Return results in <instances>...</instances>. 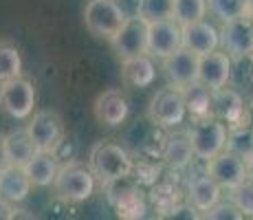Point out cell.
Here are the masks:
<instances>
[{
	"label": "cell",
	"mask_w": 253,
	"mask_h": 220,
	"mask_svg": "<svg viewBox=\"0 0 253 220\" xmlns=\"http://www.w3.org/2000/svg\"><path fill=\"white\" fill-rule=\"evenodd\" d=\"M242 124H247V126H251V128H253V104L247 106V110H245V121H242Z\"/></svg>",
	"instance_id": "obj_34"
},
{
	"label": "cell",
	"mask_w": 253,
	"mask_h": 220,
	"mask_svg": "<svg viewBox=\"0 0 253 220\" xmlns=\"http://www.w3.org/2000/svg\"><path fill=\"white\" fill-rule=\"evenodd\" d=\"M95 180L97 176L90 170V165L82 161H69L57 170V176L53 180V192L64 203H84L95 192Z\"/></svg>",
	"instance_id": "obj_1"
},
{
	"label": "cell",
	"mask_w": 253,
	"mask_h": 220,
	"mask_svg": "<svg viewBox=\"0 0 253 220\" xmlns=\"http://www.w3.org/2000/svg\"><path fill=\"white\" fill-rule=\"evenodd\" d=\"M231 200L245 216L253 218V178H245L238 187L231 189Z\"/></svg>",
	"instance_id": "obj_30"
},
{
	"label": "cell",
	"mask_w": 253,
	"mask_h": 220,
	"mask_svg": "<svg viewBox=\"0 0 253 220\" xmlns=\"http://www.w3.org/2000/svg\"><path fill=\"white\" fill-rule=\"evenodd\" d=\"M24 170H27L29 178H31V183H33V187H48V185H53V180H55L60 165H57L55 152H44V150H38L36 156H33V159L24 165Z\"/></svg>",
	"instance_id": "obj_23"
},
{
	"label": "cell",
	"mask_w": 253,
	"mask_h": 220,
	"mask_svg": "<svg viewBox=\"0 0 253 220\" xmlns=\"http://www.w3.org/2000/svg\"><path fill=\"white\" fill-rule=\"evenodd\" d=\"M207 0H174V13L172 18L181 27L192 24L198 20H205L207 16Z\"/></svg>",
	"instance_id": "obj_27"
},
{
	"label": "cell",
	"mask_w": 253,
	"mask_h": 220,
	"mask_svg": "<svg viewBox=\"0 0 253 220\" xmlns=\"http://www.w3.org/2000/svg\"><path fill=\"white\" fill-rule=\"evenodd\" d=\"M207 9L220 22L245 16V0H207Z\"/></svg>",
	"instance_id": "obj_29"
},
{
	"label": "cell",
	"mask_w": 253,
	"mask_h": 220,
	"mask_svg": "<svg viewBox=\"0 0 253 220\" xmlns=\"http://www.w3.org/2000/svg\"><path fill=\"white\" fill-rule=\"evenodd\" d=\"M104 192L108 203L117 209V216L121 218H141L145 214V200L137 189L134 180L128 176H119V178L106 180Z\"/></svg>",
	"instance_id": "obj_5"
},
{
	"label": "cell",
	"mask_w": 253,
	"mask_h": 220,
	"mask_svg": "<svg viewBox=\"0 0 253 220\" xmlns=\"http://www.w3.org/2000/svg\"><path fill=\"white\" fill-rule=\"evenodd\" d=\"M31 178L22 165H7L0 172V198L9 205L22 203L31 194Z\"/></svg>",
	"instance_id": "obj_18"
},
{
	"label": "cell",
	"mask_w": 253,
	"mask_h": 220,
	"mask_svg": "<svg viewBox=\"0 0 253 220\" xmlns=\"http://www.w3.org/2000/svg\"><path fill=\"white\" fill-rule=\"evenodd\" d=\"M7 165H11L9 163V156H7V152H4V143H2V136H0V172H2Z\"/></svg>",
	"instance_id": "obj_33"
},
{
	"label": "cell",
	"mask_w": 253,
	"mask_h": 220,
	"mask_svg": "<svg viewBox=\"0 0 253 220\" xmlns=\"http://www.w3.org/2000/svg\"><path fill=\"white\" fill-rule=\"evenodd\" d=\"M110 44H113V51L121 62L148 53V22L139 13L132 18H126L121 31L110 40Z\"/></svg>",
	"instance_id": "obj_10"
},
{
	"label": "cell",
	"mask_w": 253,
	"mask_h": 220,
	"mask_svg": "<svg viewBox=\"0 0 253 220\" xmlns=\"http://www.w3.org/2000/svg\"><path fill=\"white\" fill-rule=\"evenodd\" d=\"M220 48L233 62L253 53V22L247 16H238L233 20L222 22L220 27Z\"/></svg>",
	"instance_id": "obj_9"
},
{
	"label": "cell",
	"mask_w": 253,
	"mask_h": 220,
	"mask_svg": "<svg viewBox=\"0 0 253 220\" xmlns=\"http://www.w3.org/2000/svg\"><path fill=\"white\" fill-rule=\"evenodd\" d=\"M121 77L128 86L132 88H145L154 82L157 77V66L152 62V55L150 53H143V55H134L124 60L121 64Z\"/></svg>",
	"instance_id": "obj_20"
},
{
	"label": "cell",
	"mask_w": 253,
	"mask_h": 220,
	"mask_svg": "<svg viewBox=\"0 0 253 220\" xmlns=\"http://www.w3.org/2000/svg\"><path fill=\"white\" fill-rule=\"evenodd\" d=\"M183 46V27L174 18L148 22V53L165 60Z\"/></svg>",
	"instance_id": "obj_12"
},
{
	"label": "cell",
	"mask_w": 253,
	"mask_h": 220,
	"mask_svg": "<svg viewBox=\"0 0 253 220\" xmlns=\"http://www.w3.org/2000/svg\"><path fill=\"white\" fill-rule=\"evenodd\" d=\"M88 165L101 183L119 178V176H128L134 170L130 154L113 141H99L92 145L88 154Z\"/></svg>",
	"instance_id": "obj_2"
},
{
	"label": "cell",
	"mask_w": 253,
	"mask_h": 220,
	"mask_svg": "<svg viewBox=\"0 0 253 220\" xmlns=\"http://www.w3.org/2000/svg\"><path fill=\"white\" fill-rule=\"evenodd\" d=\"M198 209L194 207L192 203H187V205H174L172 209H169V214L168 216L169 218H189V220H194V218H201V214H196Z\"/></svg>",
	"instance_id": "obj_32"
},
{
	"label": "cell",
	"mask_w": 253,
	"mask_h": 220,
	"mask_svg": "<svg viewBox=\"0 0 253 220\" xmlns=\"http://www.w3.org/2000/svg\"><path fill=\"white\" fill-rule=\"evenodd\" d=\"M203 218H211V220H240L245 218V214L238 209V205L229 200V203H220L218 200L216 205H213L209 212L203 214Z\"/></svg>",
	"instance_id": "obj_31"
},
{
	"label": "cell",
	"mask_w": 253,
	"mask_h": 220,
	"mask_svg": "<svg viewBox=\"0 0 253 220\" xmlns=\"http://www.w3.org/2000/svg\"><path fill=\"white\" fill-rule=\"evenodd\" d=\"M207 174L222 189H229V192L233 187H238L245 178H249V174H247V161L227 148L220 154H216L213 159L207 161Z\"/></svg>",
	"instance_id": "obj_11"
},
{
	"label": "cell",
	"mask_w": 253,
	"mask_h": 220,
	"mask_svg": "<svg viewBox=\"0 0 253 220\" xmlns=\"http://www.w3.org/2000/svg\"><path fill=\"white\" fill-rule=\"evenodd\" d=\"M183 46L196 55H205L220 46V31L213 24L198 20L183 27Z\"/></svg>",
	"instance_id": "obj_16"
},
{
	"label": "cell",
	"mask_w": 253,
	"mask_h": 220,
	"mask_svg": "<svg viewBox=\"0 0 253 220\" xmlns=\"http://www.w3.org/2000/svg\"><path fill=\"white\" fill-rule=\"evenodd\" d=\"M137 13L145 22L168 20L174 13V0H139Z\"/></svg>",
	"instance_id": "obj_28"
},
{
	"label": "cell",
	"mask_w": 253,
	"mask_h": 220,
	"mask_svg": "<svg viewBox=\"0 0 253 220\" xmlns=\"http://www.w3.org/2000/svg\"><path fill=\"white\" fill-rule=\"evenodd\" d=\"M36 106V88L31 80L16 77L0 84V110L11 119H29Z\"/></svg>",
	"instance_id": "obj_6"
},
{
	"label": "cell",
	"mask_w": 253,
	"mask_h": 220,
	"mask_svg": "<svg viewBox=\"0 0 253 220\" xmlns=\"http://www.w3.org/2000/svg\"><path fill=\"white\" fill-rule=\"evenodd\" d=\"M126 22L124 9L117 4V0H88L84 9L86 29L99 40H113L121 31Z\"/></svg>",
	"instance_id": "obj_4"
},
{
	"label": "cell",
	"mask_w": 253,
	"mask_h": 220,
	"mask_svg": "<svg viewBox=\"0 0 253 220\" xmlns=\"http://www.w3.org/2000/svg\"><path fill=\"white\" fill-rule=\"evenodd\" d=\"M189 141L196 159L209 161L216 154H220L227 148V134H229V126L218 117H209V119L192 121V128L187 130Z\"/></svg>",
	"instance_id": "obj_3"
},
{
	"label": "cell",
	"mask_w": 253,
	"mask_h": 220,
	"mask_svg": "<svg viewBox=\"0 0 253 220\" xmlns=\"http://www.w3.org/2000/svg\"><path fill=\"white\" fill-rule=\"evenodd\" d=\"M222 187L211 178L207 172L205 174H196L189 180V189H187V200L198 209V212H209L213 205L220 200ZM201 214V218H203Z\"/></svg>",
	"instance_id": "obj_19"
},
{
	"label": "cell",
	"mask_w": 253,
	"mask_h": 220,
	"mask_svg": "<svg viewBox=\"0 0 253 220\" xmlns=\"http://www.w3.org/2000/svg\"><path fill=\"white\" fill-rule=\"evenodd\" d=\"M247 174H249V178H253V154L247 159Z\"/></svg>",
	"instance_id": "obj_36"
},
{
	"label": "cell",
	"mask_w": 253,
	"mask_h": 220,
	"mask_svg": "<svg viewBox=\"0 0 253 220\" xmlns=\"http://www.w3.org/2000/svg\"><path fill=\"white\" fill-rule=\"evenodd\" d=\"M231 57L225 51H211L198 57V82L211 90L222 88L231 82Z\"/></svg>",
	"instance_id": "obj_15"
},
{
	"label": "cell",
	"mask_w": 253,
	"mask_h": 220,
	"mask_svg": "<svg viewBox=\"0 0 253 220\" xmlns=\"http://www.w3.org/2000/svg\"><path fill=\"white\" fill-rule=\"evenodd\" d=\"M2 143H4V152H7L11 165H22L24 168L38 152L36 143H33V139L29 136L27 128L7 132V134L2 136Z\"/></svg>",
	"instance_id": "obj_22"
},
{
	"label": "cell",
	"mask_w": 253,
	"mask_h": 220,
	"mask_svg": "<svg viewBox=\"0 0 253 220\" xmlns=\"http://www.w3.org/2000/svg\"><path fill=\"white\" fill-rule=\"evenodd\" d=\"M185 97V106H187V115L192 121L198 119H209L213 117V106H211V88L205 86L203 82H192V84L181 88Z\"/></svg>",
	"instance_id": "obj_21"
},
{
	"label": "cell",
	"mask_w": 253,
	"mask_h": 220,
	"mask_svg": "<svg viewBox=\"0 0 253 220\" xmlns=\"http://www.w3.org/2000/svg\"><path fill=\"white\" fill-rule=\"evenodd\" d=\"M227 150L236 152L242 159H249L253 154V128L247 124L229 126V134H227Z\"/></svg>",
	"instance_id": "obj_26"
},
{
	"label": "cell",
	"mask_w": 253,
	"mask_h": 220,
	"mask_svg": "<svg viewBox=\"0 0 253 220\" xmlns=\"http://www.w3.org/2000/svg\"><path fill=\"white\" fill-rule=\"evenodd\" d=\"M22 75V57L13 42H0V84Z\"/></svg>",
	"instance_id": "obj_25"
},
{
	"label": "cell",
	"mask_w": 253,
	"mask_h": 220,
	"mask_svg": "<svg viewBox=\"0 0 253 220\" xmlns=\"http://www.w3.org/2000/svg\"><path fill=\"white\" fill-rule=\"evenodd\" d=\"M130 112L128 99L121 90L117 88H110V90H104L97 95L95 104H92V115L99 121L101 126H108V128H115V126H121L126 121Z\"/></svg>",
	"instance_id": "obj_14"
},
{
	"label": "cell",
	"mask_w": 253,
	"mask_h": 220,
	"mask_svg": "<svg viewBox=\"0 0 253 220\" xmlns=\"http://www.w3.org/2000/svg\"><path fill=\"white\" fill-rule=\"evenodd\" d=\"M187 115V106H185V97L181 92V88L169 86L159 90L152 97L148 108V117L154 126L159 128H176L185 121Z\"/></svg>",
	"instance_id": "obj_7"
},
{
	"label": "cell",
	"mask_w": 253,
	"mask_h": 220,
	"mask_svg": "<svg viewBox=\"0 0 253 220\" xmlns=\"http://www.w3.org/2000/svg\"><path fill=\"white\" fill-rule=\"evenodd\" d=\"M194 148H192V141H189L187 132H176V134H169L165 139L163 145V159L169 168L174 170H183L192 163L194 159Z\"/></svg>",
	"instance_id": "obj_24"
},
{
	"label": "cell",
	"mask_w": 253,
	"mask_h": 220,
	"mask_svg": "<svg viewBox=\"0 0 253 220\" xmlns=\"http://www.w3.org/2000/svg\"><path fill=\"white\" fill-rule=\"evenodd\" d=\"M245 16L253 22V0H245Z\"/></svg>",
	"instance_id": "obj_35"
},
{
	"label": "cell",
	"mask_w": 253,
	"mask_h": 220,
	"mask_svg": "<svg viewBox=\"0 0 253 220\" xmlns=\"http://www.w3.org/2000/svg\"><path fill=\"white\" fill-rule=\"evenodd\" d=\"M211 106H213V117L222 119L227 126H236L245 121V99L240 97V92L233 88H216L211 90Z\"/></svg>",
	"instance_id": "obj_17"
},
{
	"label": "cell",
	"mask_w": 253,
	"mask_h": 220,
	"mask_svg": "<svg viewBox=\"0 0 253 220\" xmlns=\"http://www.w3.org/2000/svg\"><path fill=\"white\" fill-rule=\"evenodd\" d=\"M27 132L38 150L55 152L64 139V121L55 110H38L29 117Z\"/></svg>",
	"instance_id": "obj_8"
},
{
	"label": "cell",
	"mask_w": 253,
	"mask_h": 220,
	"mask_svg": "<svg viewBox=\"0 0 253 220\" xmlns=\"http://www.w3.org/2000/svg\"><path fill=\"white\" fill-rule=\"evenodd\" d=\"M198 57L196 53H192L189 48L181 46L178 51H174L172 55H168L163 60V71L165 77L169 80V84L183 88L192 82L198 80Z\"/></svg>",
	"instance_id": "obj_13"
}]
</instances>
